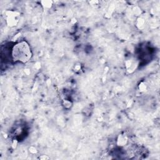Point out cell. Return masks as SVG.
<instances>
[{"label":"cell","instance_id":"6da1fadb","mask_svg":"<svg viewBox=\"0 0 160 160\" xmlns=\"http://www.w3.org/2000/svg\"><path fill=\"white\" fill-rule=\"evenodd\" d=\"M32 56V52L29 44L22 41L17 43L12 47L11 50V57L14 61L21 62H28Z\"/></svg>","mask_w":160,"mask_h":160}]
</instances>
